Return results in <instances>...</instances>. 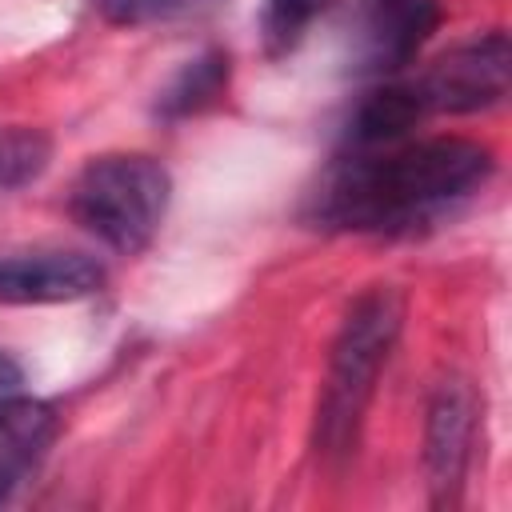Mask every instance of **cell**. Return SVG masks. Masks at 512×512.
<instances>
[{"label": "cell", "mask_w": 512, "mask_h": 512, "mask_svg": "<svg viewBox=\"0 0 512 512\" xmlns=\"http://www.w3.org/2000/svg\"><path fill=\"white\" fill-rule=\"evenodd\" d=\"M492 168V152L464 136H432L392 152L364 148L324 180L320 220L348 232H412L484 188Z\"/></svg>", "instance_id": "cell-1"}, {"label": "cell", "mask_w": 512, "mask_h": 512, "mask_svg": "<svg viewBox=\"0 0 512 512\" xmlns=\"http://www.w3.org/2000/svg\"><path fill=\"white\" fill-rule=\"evenodd\" d=\"M404 324V300L396 288L376 284L360 292L332 340L328 376L316 408V448L320 456H348L360 440L364 412L372 404L380 368L388 364Z\"/></svg>", "instance_id": "cell-2"}, {"label": "cell", "mask_w": 512, "mask_h": 512, "mask_svg": "<svg viewBox=\"0 0 512 512\" xmlns=\"http://www.w3.org/2000/svg\"><path fill=\"white\" fill-rule=\"evenodd\" d=\"M172 176L156 156L108 152L80 168L68 192L72 220L120 256L144 252L168 212Z\"/></svg>", "instance_id": "cell-3"}, {"label": "cell", "mask_w": 512, "mask_h": 512, "mask_svg": "<svg viewBox=\"0 0 512 512\" xmlns=\"http://www.w3.org/2000/svg\"><path fill=\"white\" fill-rule=\"evenodd\" d=\"M476 420H480V400L472 380L460 372L440 376L424 416V472H428L432 508H452L460 500L476 444Z\"/></svg>", "instance_id": "cell-4"}, {"label": "cell", "mask_w": 512, "mask_h": 512, "mask_svg": "<svg viewBox=\"0 0 512 512\" xmlns=\"http://www.w3.org/2000/svg\"><path fill=\"white\" fill-rule=\"evenodd\" d=\"M508 72H512V48L504 32L476 36L448 56H440L412 88L424 104V112H484L508 96Z\"/></svg>", "instance_id": "cell-5"}, {"label": "cell", "mask_w": 512, "mask_h": 512, "mask_svg": "<svg viewBox=\"0 0 512 512\" xmlns=\"http://www.w3.org/2000/svg\"><path fill=\"white\" fill-rule=\"evenodd\" d=\"M104 280V264L76 248L0 252V304H68L96 296Z\"/></svg>", "instance_id": "cell-6"}, {"label": "cell", "mask_w": 512, "mask_h": 512, "mask_svg": "<svg viewBox=\"0 0 512 512\" xmlns=\"http://www.w3.org/2000/svg\"><path fill=\"white\" fill-rule=\"evenodd\" d=\"M440 24V0H356V36L352 60L356 72L384 76L404 64L428 44Z\"/></svg>", "instance_id": "cell-7"}, {"label": "cell", "mask_w": 512, "mask_h": 512, "mask_svg": "<svg viewBox=\"0 0 512 512\" xmlns=\"http://www.w3.org/2000/svg\"><path fill=\"white\" fill-rule=\"evenodd\" d=\"M56 440V412L36 396L0 400V504H8L44 464Z\"/></svg>", "instance_id": "cell-8"}, {"label": "cell", "mask_w": 512, "mask_h": 512, "mask_svg": "<svg viewBox=\"0 0 512 512\" xmlns=\"http://www.w3.org/2000/svg\"><path fill=\"white\" fill-rule=\"evenodd\" d=\"M424 112L420 96L412 84H384L376 92H368L356 112H352V124H348V140L364 152V148H380V144H392L400 140Z\"/></svg>", "instance_id": "cell-9"}, {"label": "cell", "mask_w": 512, "mask_h": 512, "mask_svg": "<svg viewBox=\"0 0 512 512\" xmlns=\"http://www.w3.org/2000/svg\"><path fill=\"white\" fill-rule=\"evenodd\" d=\"M228 76H232L228 52H220V48L200 52L196 60H188V64L160 88L156 116H164V120H184V116H196V112L212 108V104L228 92Z\"/></svg>", "instance_id": "cell-10"}, {"label": "cell", "mask_w": 512, "mask_h": 512, "mask_svg": "<svg viewBox=\"0 0 512 512\" xmlns=\"http://www.w3.org/2000/svg\"><path fill=\"white\" fill-rule=\"evenodd\" d=\"M52 160V144L40 128L0 124V192L32 184Z\"/></svg>", "instance_id": "cell-11"}, {"label": "cell", "mask_w": 512, "mask_h": 512, "mask_svg": "<svg viewBox=\"0 0 512 512\" xmlns=\"http://www.w3.org/2000/svg\"><path fill=\"white\" fill-rule=\"evenodd\" d=\"M228 0H96V12L120 28L144 24H176V20H204L220 12Z\"/></svg>", "instance_id": "cell-12"}, {"label": "cell", "mask_w": 512, "mask_h": 512, "mask_svg": "<svg viewBox=\"0 0 512 512\" xmlns=\"http://www.w3.org/2000/svg\"><path fill=\"white\" fill-rule=\"evenodd\" d=\"M332 0H264L260 32L268 56H284L296 48V40L308 32V24L328 8Z\"/></svg>", "instance_id": "cell-13"}, {"label": "cell", "mask_w": 512, "mask_h": 512, "mask_svg": "<svg viewBox=\"0 0 512 512\" xmlns=\"http://www.w3.org/2000/svg\"><path fill=\"white\" fill-rule=\"evenodd\" d=\"M16 392H24V368H20L12 356L0 352V400H8V396H16Z\"/></svg>", "instance_id": "cell-14"}]
</instances>
